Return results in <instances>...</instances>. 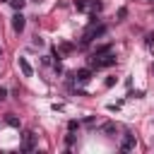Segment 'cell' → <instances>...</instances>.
<instances>
[{"label":"cell","mask_w":154,"mask_h":154,"mask_svg":"<svg viewBox=\"0 0 154 154\" xmlns=\"http://www.w3.org/2000/svg\"><path fill=\"white\" fill-rule=\"evenodd\" d=\"M154 43V34H147V46H152Z\"/></svg>","instance_id":"d6986e66"},{"label":"cell","mask_w":154,"mask_h":154,"mask_svg":"<svg viewBox=\"0 0 154 154\" xmlns=\"http://www.w3.org/2000/svg\"><path fill=\"white\" fill-rule=\"evenodd\" d=\"M65 144H67V147H72V144H75V135H72V132L65 137Z\"/></svg>","instance_id":"2e32d148"},{"label":"cell","mask_w":154,"mask_h":154,"mask_svg":"<svg viewBox=\"0 0 154 154\" xmlns=\"http://www.w3.org/2000/svg\"><path fill=\"white\" fill-rule=\"evenodd\" d=\"M77 128H79V123H77V120H70V123H67V130H70V132H75Z\"/></svg>","instance_id":"9a60e30c"},{"label":"cell","mask_w":154,"mask_h":154,"mask_svg":"<svg viewBox=\"0 0 154 154\" xmlns=\"http://www.w3.org/2000/svg\"><path fill=\"white\" fill-rule=\"evenodd\" d=\"M34 140H36V135L29 130V132H24V142H22V149L24 152H31L34 149Z\"/></svg>","instance_id":"8992f818"},{"label":"cell","mask_w":154,"mask_h":154,"mask_svg":"<svg viewBox=\"0 0 154 154\" xmlns=\"http://www.w3.org/2000/svg\"><path fill=\"white\" fill-rule=\"evenodd\" d=\"M101 132H103V135H108V137H116L118 128H116V123H103V125H101Z\"/></svg>","instance_id":"ba28073f"},{"label":"cell","mask_w":154,"mask_h":154,"mask_svg":"<svg viewBox=\"0 0 154 154\" xmlns=\"http://www.w3.org/2000/svg\"><path fill=\"white\" fill-rule=\"evenodd\" d=\"M89 65L96 67V70H101V67H111V65H116V55H113L111 51L103 53V55H91V58H89Z\"/></svg>","instance_id":"7a4b0ae2"},{"label":"cell","mask_w":154,"mask_h":154,"mask_svg":"<svg viewBox=\"0 0 154 154\" xmlns=\"http://www.w3.org/2000/svg\"><path fill=\"white\" fill-rule=\"evenodd\" d=\"M89 5H91L94 12H101V2H99V0H89Z\"/></svg>","instance_id":"4fadbf2b"},{"label":"cell","mask_w":154,"mask_h":154,"mask_svg":"<svg viewBox=\"0 0 154 154\" xmlns=\"http://www.w3.org/2000/svg\"><path fill=\"white\" fill-rule=\"evenodd\" d=\"M87 5H89V0H75V7L77 10H87Z\"/></svg>","instance_id":"7c38bea8"},{"label":"cell","mask_w":154,"mask_h":154,"mask_svg":"<svg viewBox=\"0 0 154 154\" xmlns=\"http://www.w3.org/2000/svg\"><path fill=\"white\" fill-rule=\"evenodd\" d=\"M17 65H19V70H22L24 77H31V75H34V70H31V65H29L26 58H17Z\"/></svg>","instance_id":"5b68a950"},{"label":"cell","mask_w":154,"mask_h":154,"mask_svg":"<svg viewBox=\"0 0 154 154\" xmlns=\"http://www.w3.org/2000/svg\"><path fill=\"white\" fill-rule=\"evenodd\" d=\"M111 51V43H103V46H99L96 51H94V55H103V53H108Z\"/></svg>","instance_id":"30bf717a"},{"label":"cell","mask_w":154,"mask_h":154,"mask_svg":"<svg viewBox=\"0 0 154 154\" xmlns=\"http://www.w3.org/2000/svg\"><path fill=\"white\" fill-rule=\"evenodd\" d=\"M120 149H123V152L135 149V135H130V132H128V135L123 137V142H120Z\"/></svg>","instance_id":"52a82bcc"},{"label":"cell","mask_w":154,"mask_h":154,"mask_svg":"<svg viewBox=\"0 0 154 154\" xmlns=\"http://www.w3.org/2000/svg\"><path fill=\"white\" fill-rule=\"evenodd\" d=\"M5 99H7V89H5V87H0V101H5Z\"/></svg>","instance_id":"ac0fdd59"},{"label":"cell","mask_w":154,"mask_h":154,"mask_svg":"<svg viewBox=\"0 0 154 154\" xmlns=\"http://www.w3.org/2000/svg\"><path fill=\"white\" fill-rule=\"evenodd\" d=\"M5 123H7V125H12V128H19V118H17V116H12V113H7V116H5Z\"/></svg>","instance_id":"9c48e42d"},{"label":"cell","mask_w":154,"mask_h":154,"mask_svg":"<svg viewBox=\"0 0 154 154\" xmlns=\"http://www.w3.org/2000/svg\"><path fill=\"white\" fill-rule=\"evenodd\" d=\"M72 51V43H60V53H70Z\"/></svg>","instance_id":"5bb4252c"},{"label":"cell","mask_w":154,"mask_h":154,"mask_svg":"<svg viewBox=\"0 0 154 154\" xmlns=\"http://www.w3.org/2000/svg\"><path fill=\"white\" fill-rule=\"evenodd\" d=\"M0 58H2V48H0Z\"/></svg>","instance_id":"ffe728a7"},{"label":"cell","mask_w":154,"mask_h":154,"mask_svg":"<svg viewBox=\"0 0 154 154\" xmlns=\"http://www.w3.org/2000/svg\"><path fill=\"white\" fill-rule=\"evenodd\" d=\"M89 79H91V70L84 67V70H77L75 72V84H87Z\"/></svg>","instance_id":"277c9868"},{"label":"cell","mask_w":154,"mask_h":154,"mask_svg":"<svg viewBox=\"0 0 154 154\" xmlns=\"http://www.w3.org/2000/svg\"><path fill=\"white\" fill-rule=\"evenodd\" d=\"M10 5H12V10L17 12V10H22V7L26 5V0H10Z\"/></svg>","instance_id":"8fae6325"},{"label":"cell","mask_w":154,"mask_h":154,"mask_svg":"<svg viewBox=\"0 0 154 154\" xmlns=\"http://www.w3.org/2000/svg\"><path fill=\"white\" fill-rule=\"evenodd\" d=\"M152 70H154V65H152Z\"/></svg>","instance_id":"7402d4cb"},{"label":"cell","mask_w":154,"mask_h":154,"mask_svg":"<svg viewBox=\"0 0 154 154\" xmlns=\"http://www.w3.org/2000/svg\"><path fill=\"white\" fill-rule=\"evenodd\" d=\"M103 34H106V26H103V24L91 22V24L87 26V31L82 34V41H79V43H82V46H87V43H91L94 38H99V36H103Z\"/></svg>","instance_id":"6da1fadb"},{"label":"cell","mask_w":154,"mask_h":154,"mask_svg":"<svg viewBox=\"0 0 154 154\" xmlns=\"http://www.w3.org/2000/svg\"><path fill=\"white\" fill-rule=\"evenodd\" d=\"M0 2H10V0H0Z\"/></svg>","instance_id":"44dd1931"},{"label":"cell","mask_w":154,"mask_h":154,"mask_svg":"<svg viewBox=\"0 0 154 154\" xmlns=\"http://www.w3.org/2000/svg\"><path fill=\"white\" fill-rule=\"evenodd\" d=\"M24 26H26V17L22 14V10H17V12L12 14V31H14V34H22Z\"/></svg>","instance_id":"3957f363"},{"label":"cell","mask_w":154,"mask_h":154,"mask_svg":"<svg viewBox=\"0 0 154 154\" xmlns=\"http://www.w3.org/2000/svg\"><path fill=\"white\" fill-rule=\"evenodd\" d=\"M116 84V77H106V82H103V87H113Z\"/></svg>","instance_id":"e0dca14e"}]
</instances>
